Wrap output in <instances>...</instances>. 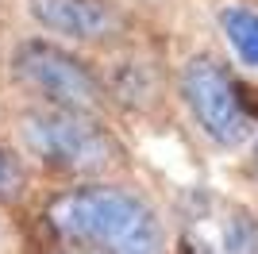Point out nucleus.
<instances>
[{"label":"nucleus","mask_w":258,"mask_h":254,"mask_svg":"<svg viewBox=\"0 0 258 254\" xmlns=\"http://www.w3.org/2000/svg\"><path fill=\"white\" fill-rule=\"evenodd\" d=\"M224 250L227 254H258V223L247 212H235L224 223Z\"/></svg>","instance_id":"0eeeda50"},{"label":"nucleus","mask_w":258,"mask_h":254,"mask_svg":"<svg viewBox=\"0 0 258 254\" xmlns=\"http://www.w3.org/2000/svg\"><path fill=\"white\" fill-rule=\"evenodd\" d=\"M12 77L39 108H66V112H100L104 108V81L93 66L81 62L50 39H27L12 54Z\"/></svg>","instance_id":"20e7f679"},{"label":"nucleus","mask_w":258,"mask_h":254,"mask_svg":"<svg viewBox=\"0 0 258 254\" xmlns=\"http://www.w3.org/2000/svg\"><path fill=\"white\" fill-rule=\"evenodd\" d=\"M181 100L193 123L216 147H239L258 127V100L247 85L212 54H193L181 70Z\"/></svg>","instance_id":"7ed1b4c3"},{"label":"nucleus","mask_w":258,"mask_h":254,"mask_svg":"<svg viewBox=\"0 0 258 254\" xmlns=\"http://www.w3.org/2000/svg\"><path fill=\"white\" fill-rule=\"evenodd\" d=\"M20 147L50 173L62 177H104L123 162V147L97 112L35 108L20 116Z\"/></svg>","instance_id":"f03ea898"},{"label":"nucleus","mask_w":258,"mask_h":254,"mask_svg":"<svg viewBox=\"0 0 258 254\" xmlns=\"http://www.w3.org/2000/svg\"><path fill=\"white\" fill-rule=\"evenodd\" d=\"M23 181H27V169H23L20 154L0 143V201H16L23 193Z\"/></svg>","instance_id":"6e6552de"},{"label":"nucleus","mask_w":258,"mask_h":254,"mask_svg":"<svg viewBox=\"0 0 258 254\" xmlns=\"http://www.w3.org/2000/svg\"><path fill=\"white\" fill-rule=\"evenodd\" d=\"M254 173H258V135H254Z\"/></svg>","instance_id":"1a4fd4ad"},{"label":"nucleus","mask_w":258,"mask_h":254,"mask_svg":"<svg viewBox=\"0 0 258 254\" xmlns=\"http://www.w3.org/2000/svg\"><path fill=\"white\" fill-rule=\"evenodd\" d=\"M39 27L74 42H100L116 35L119 16L108 0H27Z\"/></svg>","instance_id":"39448f33"},{"label":"nucleus","mask_w":258,"mask_h":254,"mask_svg":"<svg viewBox=\"0 0 258 254\" xmlns=\"http://www.w3.org/2000/svg\"><path fill=\"white\" fill-rule=\"evenodd\" d=\"M220 27H224L231 50H235L247 66H254V70H258V12L231 4V8L220 12Z\"/></svg>","instance_id":"423d86ee"},{"label":"nucleus","mask_w":258,"mask_h":254,"mask_svg":"<svg viewBox=\"0 0 258 254\" xmlns=\"http://www.w3.org/2000/svg\"><path fill=\"white\" fill-rule=\"evenodd\" d=\"M46 223L62 243L85 254H166L154 204L123 185H77L46 204Z\"/></svg>","instance_id":"f257e3e1"}]
</instances>
